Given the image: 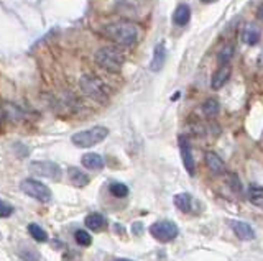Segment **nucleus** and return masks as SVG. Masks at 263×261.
Wrapping results in <instances>:
<instances>
[{
    "instance_id": "obj_1",
    "label": "nucleus",
    "mask_w": 263,
    "mask_h": 261,
    "mask_svg": "<svg viewBox=\"0 0 263 261\" xmlns=\"http://www.w3.org/2000/svg\"><path fill=\"white\" fill-rule=\"evenodd\" d=\"M105 35H107L112 41H115L120 46H132L135 44L138 38V28L137 25H133L132 21H114L105 26Z\"/></svg>"
},
{
    "instance_id": "obj_2",
    "label": "nucleus",
    "mask_w": 263,
    "mask_h": 261,
    "mask_svg": "<svg viewBox=\"0 0 263 261\" xmlns=\"http://www.w3.org/2000/svg\"><path fill=\"white\" fill-rule=\"evenodd\" d=\"M94 59H96L97 66H100L102 69L109 71V72H119L125 62L124 54L114 46H104V48L97 49Z\"/></svg>"
},
{
    "instance_id": "obj_3",
    "label": "nucleus",
    "mask_w": 263,
    "mask_h": 261,
    "mask_svg": "<svg viewBox=\"0 0 263 261\" xmlns=\"http://www.w3.org/2000/svg\"><path fill=\"white\" fill-rule=\"evenodd\" d=\"M79 84H81L82 92L86 94L87 97H91L92 100L100 102V104L109 100V89L105 87V84L100 81L99 77L92 76V74H84L81 77Z\"/></svg>"
},
{
    "instance_id": "obj_4",
    "label": "nucleus",
    "mask_w": 263,
    "mask_h": 261,
    "mask_svg": "<svg viewBox=\"0 0 263 261\" xmlns=\"http://www.w3.org/2000/svg\"><path fill=\"white\" fill-rule=\"evenodd\" d=\"M107 135H109V130L99 125V127H92L89 130H82L79 133H74L71 141L77 148H91V146L99 145L100 141H104L107 138Z\"/></svg>"
},
{
    "instance_id": "obj_5",
    "label": "nucleus",
    "mask_w": 263,
    "mask_h": 261,
    "mask_svg": "<svg viewBox=\"0 0 263 261\" xmlns=\"http://www.w3.org/2000/svg\"><path fill=\"white\" fill-rule=\"evenodd\" d=\"M20 189L23 191L26 196L33 197V199L38 202L51 201V191H49V187L36 179H23L20 183Z\"/></svg>"
},
{
    "instance_id": "obj_6",
    "label": "nucleus",
    "mask_w": 263,
    "mask_h": 261,
    "mask_svg": "<svg viewBox=\"0 0 263 261\" xmlns=\"http://www.w3.org/2000/svg\"><path fill=\"white\" fill-rule=\"evenodd\" d=\"M150 234H152L153 238H156L161 243H168L173 242L180 234V229L175 222L171 220H160V222H155L152 227H150Z\"/></svg>"
},
{
    "instance_id": "obj_7",
    "label": "nucleus",
    "mask_w": 263,
    "mask_h": 261,
    "mask_svg": "<svg viewBox=\"0 0 263 261\" xmlns=\"http://www.w3.org/2000/svg\"><path fill=\"white\" fill-rule=\"evenodd\" d=\"M30 171L35 176H40V178H48L53 181H59L63 171L56 163L53 161H33L30 164Z\"/></svg>"
},
{
    "instance_id": "obj_8",
    "label": "nucleus",
    "mask_w": 263,
    "mask_h": 261,
    "mask_svg": "<svg viewBox=\"0 0 263 261\" xmlns=\"http://www.w3.org/2000/svg\"><path fill=\"white\" fill-rule=\"evenodd\" d=\"M180 151H181V158H183V163H184V168L186 171L194 176L196 173V163H194V156H193V151H191V145L186 137H180Z\"/></svg>"
},
{
    "instance_id": "obj_9",
    "label": "nucleus",
    "mask_w": 263,
    "mask_h": 261,
    "mask_svg": "<svg viewBox=\"0 0 263 261\" xmlns=\"http://www.w3.org/2000/svg\"><path fill=\"white\" fill-rule=\"evenodd\" d=\"M165 61H166V44L161 41L153 49V58H152V62H150V69L153 72H158L165 66Z\"/></svg>"
},
{
    "instance_id": "obj_10",
    "label": "nucleus",
    "mask_w": 263,
    "mask_h": 261,
    "mask_svg": "<svg viewBox=\"0 0 263 261\" xmlns=\"http://www.w3.org/2000/svg\"><path fill=\"white\" fill-rule=\"evenodd\" d=\"M231 66L226 64V66H219V69L214 72V76H212V82H211V87L214 90H219L226 86V82L229 81V77H231Z\"/></svg>"
},
{
    "instance_id": "obj_11",
    "label": "nucleus",
    "mask_w": 263,
    "mask_h": 261,
    "mask_svg": "<svg viewBox=\"0 0 263 261\" xmlns=\"http://www.w3.org/2000/svg\"><path fill=\"white\" fill-rule=\"evenodd\" d=\"M206 164H208L209 171L214 174H224L226 173V163L222 161L219 155H216L214 151L206 153Z\"/></svg>"
},
{
    "instance_id": "obj_12",
    "label": "nucleus",
    "mask_w": 263,
    "mask_h": 261,
    "mask_svg": "<svg viewBox=\"0 0 263 261\" xmlns=\"http://www.w3.org/2000/svg\"><path fill=\"white\" fill-rule=\"evenodd\" d=\"M242 41L245 44H249V46H254V44H257L260 41V38H262V31L257 28L255 25H252V23H247L244 26V30H242Z\"/></svg>"
},
{
    "instance_id": "obj_13",
    "label": "nucleus",
    "mask_w": 263,
    "mask_h": 261,
    "mask_svg": "<svg viewBox=\"0 0 263 261\" xmlns=\"http://www.w3.org/2000/svg\"><path fill=\"white\" fill-rule=\"evenodd\" d=\"M231 227H232V230H234V234H236L240 240H252V238L255 237V232L254 229L249 225V224H245V222H239V220H232L231 222Z\"/></svg>"
},
{
    "instance_id": "obj_14",
    "label": "nucleus",
    "mask_w": 263,
    "mask_h": 261,
    "mask_svg": "<svg viewBox=\"0 0 263 261\" xmlns=\"http://www.w3.org/2000/svg\"><path fill=\"white\" fill-rule=\"evenodd\" d=\"M82 166L91 169V171H99V169L104 168V160L102 156L97 155V153H86L82 156Z\"/></svg>"
},
{
    "instance_id": "obj_15",
    "label": "nucleus",
    "mask_w": 263,
    "mask_h": 261,
    "mask_svg": "<svg viewBox=\"0 0 263 261\" xmlns=\"http://www.w3.org/2000/svg\"><path fill=\"white\" fill-rule=\"evenodd\" d=\"M189 18H191V8H189V5L180 3L176 7L175 13H173V21H175L178 26H184V25H188Z\"/></svg>"
},
{
    "instance_id": "obj_16",
    "label": "nucleus",
    "mask_w": 263,
    "mask_h": 261,
    "mask_svg": "<svg viewBox=\"0 0 263 261\" xmlns=\"http://www.w3.org/2000/svg\"><path fill=\"white\" fill-rule=\"evenodd\" d=\"M68 176H69L71 184L76 187H84L89 184V176L86 173H82L79 168H69Z\"/></svg>"
},
{
    "instance_id": "obj_17",
    "label": "nucleus",
    "mask_w": 263,
    "mask_h": 261,
    "mask_svg": "<svg viewBox=\"0 0 263 261\" xmlns=\"http://www.w3.org/2000/svg\"><path fill=\"white\" fill-rule=\"evenodd\" d=\"M105 225H107V220H105V217L102 214L96 212V214H89L86 217V227L89 230H92V232L102 230Z\"/></svg>"
},
{
    "instance_id": "obj_18",
    "label": "nucleus",
    "mask_w": 263,
    "mask_h": 261,
    "mask_svg": "<svg viewBox=\"0 0 263 261\" xmlns=\"http://www.w3.org/2000/svg\"><path fill=\"white\" fill-rule=\"evenodd\" d=\"M175 206L180 209L181 212H191L193 209V197L188 192H181V194L175 196Z\"/></svg>"
},
{
    "instance_id": "obj_19",
    "label": "nucleus",
    "mask_w": 263,
    "mask_h": 261,
    "mask_svg": "<svg viewBox=\"0 0 263 261\" xmlns=\"http://www.w3.org/2000/svg\"><path fill=\"white\" fill-rule=\"evenodd\" d=\"M249 201L254 204V206L263 209V187L257 186V187H252L249 191Z\"/></svg>"
},
{
    "instance_id": "obj_20",
    "label": "nucleus",
    "mask_w": 263,
    "mask_h": 261,
    "mask_svg": "<svg viewBox=\"0 0 263 261\" xmlns=\"http://www.w3.org/2000/svg\"><path fill=\"white\" fill-rule=\"evenodd\" d=\"M28 232H30V235L35 238L36 242H40V243H44V242H48V234L44 232L40 225H36V224H30L28 225Z\"/></svg>"
},
{
    "instance_id": "obj_21",
    "label": "nucleus",
    "mask_w": 263,
    "mask_h": 261,
    "mask_svg": "<svg viewBox=\"0 0 263 261\" xmlns=\"http://www.w3.org/2000/svg\"><path fill=\"white\" fill-rule=\"evenodd\" d=\"M232 56H234V46L232 44H226V46L219 51V54H217V62H219V66L229 64V61L232 59Z\"/></svg>"
},
{
    "instance_id": "obj_22",
    "label": "nucleus",
    "mask_w": 263,
    "mask_h": 261,
    "mask_svg": "<svg viewBox=\"0 0 263 261\" xmlns=\"http://www.w3.org/2000/svg\"><path fill=\"white\" fill-rule=\"evenodd\" d=\"M203 112H204V115H208V117L217 115V113H219V102L216 99H208L203 104Z\"/></svg>"
},
{
    "instance_id": "obj_23",
    "label": "nucleus",
    "mask_w": 263,
    "mask_h": 261,
    "mask_svg": "<svg viewBox=\"0 0 263 261\" xmlns=\"http://www.w3.org/2000/svg\"><path fill=\"white\" fill-rule=\"evenodd\" d=\"M110 194L114 197L122 199V197L128 196V187L125 184H122V183H114V184H110Z\"/></svg>"
},
{
    "instance_id": "obj_24",
    "label": "nucleus",
    "mask_w": 263,
    "mask_h": 261,
    "mask_svg": "<svg viewBox=\"0 0 263 261\" xmlns=\"http://www.w3.org/2000/svg\"><path fill=\"white\" fill-rule=\"evenodd\" d=\"M74 238H76V243L81 247H89L92 243V237L89 235V232L86 230H77L74 234Z\"/></svg>"
},
{
    "instance_id": "obj_25",
    "label": "nucleus",
    "mask_w": 263,
    "mask_h": 261,
    "mask_svg": "<svg viewBox=\"0 0 263 261\" xmlns=\"http://www.w3.org/2000/svg\"><path fill=\"white\" fill-rule=\"evenodd\" d=\"M18 257L21 261H40V257H38V253L35 252V250L28 248V247H23L20 250Z\"/></svg>"
},
{
    "instance_id": "obj_26",
    "label": "nucleus",
    "mask_w": 263,
    "mask_h": 261,
    "mask_svg": "<svg viewBox=\"0 0 263 261\" xmlns=\"http://www.w3.org/2000/svg\"><path fill=\"white\" fill-rule=\"evenodd\" d=\"M13 214V207L10 204L0 201V219H7Z\"/></svg>"
},
{
    "instance_id": "obj_27",
    "label": "nucleus",
    "mask_w": 263,
    "mask_h": 261,
    "mask_svg": "<svg viewBox=\"0 0 263 261\" xmlns=\"http://www.w3.org/2000/svg\"><path fill=\"white\" fill-rule=\"evenodd\" d=\"M257 16H259L260 20H263V3L259 7V10H257Z\"/></svg>"
},
{
    "instance_id": "obj_28",
    "label": "nucleus",
    "mask_w": 263,
    "mask_h": 261,
    "mask_svg": "<svg viewBox=\"0 0 263 261\" xmlns=\"http://www.w3.org/2000/svg\"><path fill=\"white\" fill-rule=\"evenodd\" d=\"M203 3H212V2H216V0H201Z\"/></svg>"
},
{
    "instance_id": "obj_29",
    "label": "nucleus",
    "mask_w": 263,
    "mask_h": 261,
    "mask_svg": "<svg viewBox=\"0 0 263 261\" xmlns=\"http://www.w3.org/2000/svg\"><path fill=\"white\" fill-rule=\"evenodd\" d=\"M115 261H133V260H127V258H119V260H115Z\"/></svg>"
}]
</instances>
